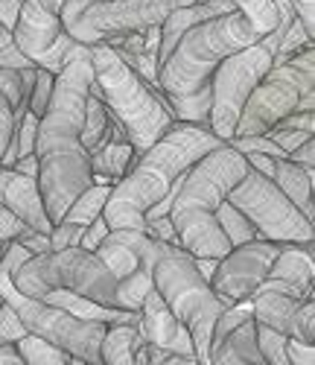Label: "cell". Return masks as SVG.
Here are the masks:
<instances>
[{
	"mask_svg": "<svg viewBox=\"0 0 315 365\" xmlns=\"http://www.w3.org/2000/svg\"><path fill=\"white\" fill-rule=\"evenodd\" d=\"M196 4H202V6L213 9L216 15H231V12H237V6L231 4V0H196Z\"/></svg>",
	"mask_w": 315,
	"mask_h": 365,
	"instance_id": "cell-48",
	"label": "cell"
},
{
	"mask_svg": "<svg viewBox=\"0 0 315 365\" xmlns=\"http://www.w3.org/2000/svg\"><path fill=\"white\" fill-rule=\"evenodd\" d=\"M26 111H29V97L21 94V73L0 68V158H4V152Z\"/></svg>",
	"mask_w": 315,
	"mask_h": 365,
	"instance_id": "cell-18",
	"label": "cell"
},
{
	"mask_svg": "<svg viewBox=\"0 0 315 365\" xmlns=\"http://www.w3.org/2000/svg\"><path fill=\"white\" fill-rule=\"evenodd\" d=\"M210 129L193 123H172L146 152L132 161L125 175L111 185L103 220L111 231H143L146 210L161 202L181 175L210 149L222 146Z\"/></svg>",
	"mask_w": 315,
	"mask_h": 365,
	"instance_id": "cell-2",
	"label": "cell"
},
{
	"mask_svg": "<svg viewBox=\"0 0 315 365\" xmlns=\"http://www.w3.org/2000/svg\"><path fill=\"white\" fill-rule=\"evenodd\" d=\"M254 322L263 327H272L274 333L286 339H298L304 345H315V301L312 289L304 295L286 284L263 281V287L251 298Z\"/></svg>",
	"mask_w": 315,
	"mask_h": 365,
	"instance_id": "cell-12",
	"label": "cell"
},
{
	"mask_svg": "<svg viewBox=\"0 0 315 365\" xmlns=\"http://www.w3.org/2000/svg\"><path fill=\"white\" fill-rule=\"evenodd\" d=\"M15 348L26 365H68V359H71V354H65L61 348L44 342L38 336H29V333L15 342Z\"/></svg>",
	"mask_w": 315,
	"mask_h": 365,
	"instance_id": "cell-29",
	"label": "cell"
},
{
	"mask_svg": "<svg viewBox=\"0 0 315 365\" xmlns=\"http://www.w3.org/2000/svg\"><path fill=\"white\" fill-rule=\"evenodd\" d=\"M146 269L152 278V289L161 295L170 313L190 333L196 359L202 365H210V333L225 304L216 298V292L199 275L193 257L184 249L164 246L146 263Z\"/></svg>",
	"mask_w": 315,
	"mask_h": 365,
	"instance_id": "cell-6",
	"label": "cell"
},
{
	"mask_svg": "<svg viewBox=\"0 0 315 365\" xmlns=\"http://www.w3.org/2000/svg\"><path fill=\"white\" fill-rule=\"evenodd\" d=\"M18 242H21V246H24L29 255H33V257L53 252V246H50V234H41V231H26Z\"/></svg>",
	"mask_w": 315,
	"mask_h": 365,
	"instance_id": "cell-43",
	"label": "cell"
},
{
	"mask_svg": "<svg viewBox=\"0 0 315 365\" xmlns=\"http://www.w3.org/2000/svg\"><path fill=\"white\" fill-rule=\"evenodd\" d=\"M138 324H114L105 330L100 345V365H138L135 354L143 348Z\"/></svg>",
	"mask_w": 315,
	"mask_h": 365,
	"instance_id": "cell-23",
	"label": "cell"
},
{
	"mask_svg": "<svg viewBox=\"0 0 315 365\" xmlns=\"http://www.w3.org/2000/svg\"><path fill=\"white\" fill-rule=\"evenodd\" d=\"M53 85H56V76L44 68H36V82H33V91H29V114H36L38 120L50 106Z\"/></svg>",
	"mask_w": 315,
	"mask_h": 365,
	"instance_id": "cell-33",
	"label": "cell"
},
{
	"mask_svg": "<svg viewBox=\"0 0 315 365\" xmlns=\"http://www.w3.org/2000/svg\"><path fill=\"white\" fill-rule=\"evenodd\" d=\"M41 4H44V6H47L53 15H58V12H61V6H65L68 0H41Z\"/></svg>",
	"mask_w": 315,
	"mask_h": 365,
	"instance_id": "cell-49",
	"label": "cell"
},
{
	"mask_svg": "<svg viewBox=\"0 0 315 365\" xmlns=\"http://www.w3.org/2000/svg\"><path fill=\"white\" fill-rule=\"evenodd\" d=\"M12 170L21 173V175H26V178H38V161H36V155H24V158H18V161L12 164Z\"/></svg>",
	"mask_w": 315,
	"mask_h": 365,
	"instance_id": "cell-46",
	"label": "cell"
},
{
	"mask_svg": "<svg viewBox=\"0 0 315 365\" xmlns=\"http://www.w3.org/2000/svg\"><path fill=\"white\" fill-rule=\"evenodd\" d=\"M272 181L277 185V190L286 196L301 214L315 225V202H312V175H306L298 164H292L289 158L274 161L272 170Z\"/></svg>",
	"mask_w": 315,
	"mask_h": 365,
	"instance_id": "cell-20",
	"label": "cell"
},
{
	"mask_svg": "<svg viewBox=\"0 0 315 365\" xmlns=\"http://www.w3.org/2000/svg\"><path fill=\"white\" fill-rule=\"evenodd\" d=\"M146 365H202L196 356H181V354H170V351H158L146 345Z\"/></svg>",
	"mask_w": 315,
	"mask_h": 365,
	"instance_id": "cell-40",
	"label": "cell"
},
{
	"mask_svg": "<svg viewBox=\"0 0 315 365\" xmlns=\"http://www.w3.org/2000/svg\"><path fill=\"white\" fill-rule=\"evenodd\" d=\"M108 225H105V220L103 217H97V220H93L85 231H82V240H79V249H85V252H97V246H100V242L108 237Z\"/></svg>",
	"mask_w": 315,
	"mask_h": 365,
	"instance_id": "cell-38",
	"label": "cell"
},
{
	"mask_svg": "<svg viewBox=\"0 0 315 365\" xmlns=\"http://www.w3.org/2000/svg\"><path fill=\"white\" fill-rule=\"evenodd\" d=\"M237 6V12H242L251 24H254L263 36H269L272 29L277 26V9L274 0H231Z\"/></svg>",
	"mask_w": 315,
	"mask_h": 365,
	"instance_id": "cell-30",
	"label": "cell"
},
{
	"mask_svg": "<svg viewBox=\"0 0 315 365\" xmlns=\"http://www.w3.org/2000/svg\"><path fill=\"white\" fill-rule=\"evenodd\" d=\"M21 4H24V0H0V24H4V26L9 29V33H12L15 21H18Z\"/></svg>",
	"mask_w": 315,
	"mask_h": 365,
	"instance_id": "cell-45",
	"label": "cell"
},
{
	"mask_svg": "<svg viewBox=\"0 0 315 365\" xmlns=\"http://www.w3.org/2000/svg\"><path fill=\"white\" fill-rule=\"evenodd\" d=\"M146 237L158 240V242H164V246H172V249H181V242H178V234L170 222V217H155V220H146V228H143Z\"/></svg>",
	"mask_w": 315,
	"mask_h": 365,
	"instance_id": "cell-36",
	"label": "cell"
},
{
	"mask_svg": "<svg viewBox=\"0 0 315 365\" xmlns=\"http://www.w3.org/2000/svg\"><path fill=\"white\" fill-rule=\"evenodd\" d=\"M277 129H292V132L315 135V111H292L289 117L280 120Z\"/></svg>",
	"mask_w": 315,
	"mask_h": 365,
	"instance_id": "cell-39",
	"label": "cell"
},
{
	"mask_svg": "<svg viewBox=\"0 0 315 365\" xmlns=\"http://www.w3.org/2000/svg\"><path fill=\"white\" fill-rule=\"evenodd\" d=\"M138 330H140V336L149 348L181 354V356H196L190 333H187L184 324L170 313V307L161 301V295H158L155 289L143 298L140 310H138Z\"/></svg>",
	"mask_w": 315,
	"mask_h": 365,
	"instance_id": "cell-14",
	"label": "cell"
},
{
	"mask_svg": "<svg viewBox=\"0 0 315 365\" xmlns=\"http://www.w3.org/2000/svg\"><path fill=\"white\" fill-rule=\"evenodd\" d=\"M260 38L263 33L242 12L219 15L193 26L158 68V91L167 103L199 97L210 88V76L228 56Z\"/></svg>",
	"mask_w": 315,
	"mask_h": 365,
	"instance_id": "cell-4",
	"label": "cell"
},
{
	"mask_svg": "<svg viewBox=\"0 0 315 365\" xmlns=\"http://www.w3.org/2000/svg\"><path fill=\"white\" fill-rule=\"evenodd\" d=\"M0 365H26L24 356L18 354L15 342L12 345H0Z\"/></svg>",
	"mask_w": 315,
	"mask_h": 365,
	"instance_id": "cell-47",
	"label": "cell"
},
{
	"mask_svg": "<svg viewBox=\"0 0 315 365\" xmlns=\"http://www.w3.org/2000/svg\"><path fill=\"white\" fill-rule=\"evenodd\" d=\"M295 18L304 24V29L309 36H315V0H292Z\"/></svg>",
	"mask_w": 315,
	"mask_h": 365,
	"instance_id": "cell-44",
	"label": "cell"
},
{
	"mask_svg": "<svg viewBox=\"0 0 315 365\" xmlns=\"http://www.w3.org/2000/svg\"><path fill=\"white\" fill-rule=\"evenodd\" d=\"M286 359H289V365H315V345L286 339Z\"/></svg>",
	"mask_w": 315,
	"mask_h": 365,
	"instance_id": "cell-42",
	"label": "cell"
},
{
	"mask_svg": "<svg viewBox=\"0 0 315 365\" xmlns=\"http://www.w3.org/2000/svg\"><path fill=\"white\" fill-rule=\"evenodd\" d=\"M306 47H312V36L306 33L304 24H301L298 18H292V24L286 26V33H283V38H280V44H277L274 65H280V62H286V58L304 53Z\"/></svg>",
	"mask_w": 315,
	"mask_h": 365,
	"instance_id": "cell-31",
	"label": "cell"
},
{
	"mask_svg": "<svg viewBox=\"0 0 315 365\" xmlns=\"http://www.w3.org/2000/svg\"><path fill=\"white\" fill-rule=\"evenodd\" d=\"M91 76L88 91L103 100L117 126L125 132L135 155L146 152L175 123L161 91L146 85L105 41L91 44Z\"/></svg>",
	"mask_w": 315,
	"mask_h": 365,
	"instance_id": "cell-5",
	"label": "cell"
},
{
	"mask_svg": "<svg viewBox=\"0 0 315 365\" xmlns=\"http://www.w3.org/2000/svg\"><path fill=\"white\" fill-rule=\"evenodd\" d=\"M91 79V58L68 65L56 76L50 106L38 120L33 149L38 161L36 185L53 225H58L76 196L91 187V161L82 146V117Z\"/></svg>",
	"mask_w": 315,
	"mask_h": 365,
	"instance_id": "cell-1",
	"label": "cell"
},
{
	"mask_svg": "<svg viewBox=\"0 0 315 365\" xmlns=\"http://www.w3.org/2000/svg\"><path fill=\"white\" fill-rule=\"evenodd\" d=\"M68 365H88V362H82V359H76V356H71V359H68Z\"/></svg>",
	"mask_w": 315,
	"mask_h": 365,
	"instance_id": "cell-50",
	"label": "cell"
},
{
	"mask_svg": "<svg viewBox=\"0 0 315 365\" xmlns=\"http://www.w3.org/2000/svg\"><path fill=\"white\" fill-rule=\"evenodd\" d=\"M277 26L260 41L242 47L239 53L228 56L210 76V132L219 140H231L242 106L248 103L251 91L260 85V79L274 68L277 44L286 33V26L295 18L292 0H274Z\"/></svg>",
	"mask_w": 315,
	"mask_h": 365,
	"instance_id": "cell-7",
	"label": "cell"
},
{
	"mask_svg": "<svg viewBox=\"0 0 315 365\" xmlns=\"http://www.w3.org/2000/svg\"><path fill=\"white\" fill-rule=\"evenodd\" d=\"M0 68H9V71H26V68H36L29 58H24L12 41V33L0 24Z\"/></svg>",
	"mask_w": 315,
	"mask_h": 365,
	"instance_id": "cell-34",
	"label": "cell"
},
{
	"mask_svg": "<svg viewBox=\"0 0 315 365\" xmlns=\"http://www.w3.org/2000/svg\"><path fill=\"white\" fill-rule=\"evenodd\" d=\"M210 365H266L257 348V322H242L210 345Z\"/></svg>",
	"mask_w": 315,
	"mask_h": 365,
	"instance_id": "cell-17",
	"label": "cell"
},
{
	"mask_svg": "<svg viewBox=\"0 0 315 365\" xmlns=\"http://www.w3.org/2000/svg\"><path fill=\"white\" fill-rule=\"evenodd\" d=\"M216 225H219V231H222V237L228 240L231 249L245 246V242H251V240H257L254 225H251V222L239 214V210H237L234 205H228V202H222V205L216 207Z\"/></svg>",
	"mask_w": 315,
	"mask_h": 365,
	"instance_id": "cell-27",
	"label": "cell"
},
{
	"mask_svg": "<svg viewBox=\"0 0 315 365\" xmlns=\"http://www.w3.org/2000/svg\"><path fill=\"white\" fill-rule=\"evenodd\" d=\"M245 170V158L228 143H222L210 149L181 178V187L170 207V222L178 234L181 249L190 257L222 260L231 252L228 240L216 225V207L228 199Z\"/></svg>",
	"mask_w": 315,
	"mask_h": 365,
	"instance_id": "cell-3",
	"label": "cell"
},
{
	"mask_svg": "<svg viewBox=\"0 0 315 365\" xmlns=\"http://www.w3.org/2000/svg\"><path fill=\"white\" fill-rule=\"evenodd\" d=\"M225 202L234 205L254 225L257 240H269V242H277V246H286V242H315V225L277 190L272 178L260 175L257 170L248 167Z\"/></svg>",
	"mask_w": 315,
	"mask_h": 365,
	"instance_id": "cell-11",
	"label": "cell"
},
{
	"mask_svg": "<svg viewBox=\"0 0 315 365\" xmlns=\"http://www.w3.org/2000/svg\"><path fill=\"white\" fill-rule=\"evenodd\" d=\"M21 336H26V330L21 327V322H18V316L12 313L9 304L0 301V345H12V342H18Z\"/></svg>",
	"mask_w": 315,
	"mask_h": 365,
	"instance_id": "cell-35",
	"label": "cell"
},
{
	"mask_svg": "<svg viewBox=\"0 0 315 365\" xmlns=\"http://www.w3.org/2000/svg\"><path fill=\"white\" fill-rule=\"evenodd\" d=\"M135 149L129 140H111L105 146H100L97 152H91V185H117L125 175V170L135 161Z\"/></svg>",
	"mask_w": 315,
	"mask_h": 365,
	"instance_id": "cell-21",
	"label": "cell"
},
{
	"mask_svg": "<svg viewBox=\"0 0 315 365\" xmlns=\"http://www.w3.org/2000/svg\"><path fill=\"white\" fill-rule=\"evenodd\" d=\"M79 58H91V47L82 44V41H76V38H71L65 29H61V36H58L56 44L38 58L36 68H44V71H50L53 76H58L68 65L79 62Z\"/></svg>",
	"mask_w": 315,
	"mask_h": 365,
	"instance_id": "cell-25",
	"label": "cell"
},
{
	"mask_svg": "<svg viewBox=\"0 0 315 365\" xmlns=\"http://www.w3.org/2000/svg\"><path fill=\"white\" fill-rule=\"evenodd\" d=\"M82 231H85V228H79V225H68V222L53 225V231H50V246H53V252L76 249V246H79V240H82Z\"/></svg>",
	"mask_w": 315,
	"mask_h": 365,
	"instance_id": "cell-37",
	"label": "cell"
},
{
	"mask_svg": "<svg viewBox=\"0 0 315 365\" xmlns=\"http://www.w3.org/2000/svg\"><path fill=\"white\" fill-rule=\"evenodd\" d=\"M289 161L292 164H298L306 175H312L315 178V138H309L306 143H301L295 152H289Z\"/></svg>",
	"mask_w": 315,
	"mask_h": 365,
	"instance_id": "cell-41",
	"label": "cell"
},
{
	"mask_svg": "<svg viewBox=\"0 0 315 365\" xmlns=\"http://www.w3.org/2000/svg\"><path fill=\"white\" fill-rule=\"evenodd\" d=\"M257 348L266 365H289L286 359V336H280L272 327L257 324Z\"/></svg>",
	"mask_w": 315,
	"mask_h": 365,
	"instance_id": "cell-32",
	"label": "cell"
},
{
	"mask_svg": "<svg viewBox=\"0 0 315 365\" xmlns=\"http://www.w3.org/2000/svg\"><path fill=\"white\" fill-rule=\"evenodd\" d=\"M292 111H315V47L274 65L251 91L234 138L266 135Z\"/></svg>",
	"mask_w": 315,
	"mask_h": 365,
	"instance_id": "cell-9",
	"label": "cell"
},
{
	"mask_svg": "<svg viewBox=\"0 0 315 365\" xmlns=\"http://www.w3.org/2000/svg\"><path fill=\"white\" fill-rule=\"evenodd\" d=\"M108 126H111V114H108V108L103 106V100H100V97H93L91 91H88L85 117H82V146H85L88 155L100 146V140L105 138Z\"/></svg>",
	"mask_w": 315,
	"mask_h": 365,
	"instance_id": "cell-26",
	"label": "cell"
},
{
	"mask_svg": "<svg viewBox=\"0 0 315 365\" xmlns=\"http://www.w3.org/2000/svg\"><path fill=\"white\" fill-rule=\"evenodd\" d=\"M210 18H219L213 9H207V6H202V4H190V6H181V9H175V12H170L167 18H164V24H161V47H158V68L164 65V58L175 50V44L190 33L193 26H199V24H205V21H210Z\"/></svg>",
	"mask_w": 315,
	"mask_h": 365,
	"instance_id": "cell-22",
	"label": "cell"
},
{
	"mask_svg": "<svg viewBox=\"0 0 315 365\" xmlns=\"http://www.w3.org/2000/svg\"><path fill=\"white\" fill-rule=\"evenodd\" d=\"M196 0H93V4L61 12V29L82 44H103L120 36H143L149 26H161L164 18Z\"/></svg>",
	"mask_w": 315,
	"mask_h": 365,
	"instance_id": "cell-10",
	"label": "cell"
},
{
	"mask_svg": "<svg viewBox=\"0 0 315 365\" xmlns=\"http://www.w3.org/2000/svg\"><path fill=\"white\" fill-rule=\"evenodd\" d=\"M138 234L140 231H108V237L97 246V252H93L117 281L135 275L140 269V257L135 252Z\"/></svg>",
	"mask_w": 315,
	"mask_h": 365,
	"instance_id": "cell-19",
	"label": "cell"
},
{
	"mask_svg": "<svg viewBox=\"0 0 315 365\" xmlns=\"http://www.w3.org/2000/svg\"><path fill=\"white\" fill-rule=\"evenodd\" d=\"M277 252H280V246L269 240H251L245 246L231 249L216 263L210 289L216 292V298L222 301L225 307H231L237 301L254 298V292L269 278V269L277 260Z\"/></svg>",
	"mask_w": 315,
	"mask_h": 365,
	"instance_id": "cell-13",
	"label": "cell"
},
{
	"mask_svg": "<svg viewBox=\"0 0 315 365\" xmlns=\"http://www.w3.org/2000/svg\"><path fill=\"white\" fill-rule=\"evenodd\" d=\"M58 36H61L58 15H53L41 0H24L18 21L12 26V41H15L18 53L36 65L38 58L56 44Z\"/></svg>",
	"mask_w": 315,
	"mask_h": 365,
	"instance_id": "cell-15",
	"label": "cell"
},
{
	"mask_svg": "<svg viewBox=\"0 0 315 365\" xmlns=\"http://www.w3.org/2000/svg\"><path fill=\"white\" fill-rule=\"evenodd\" d=\"M9 278L12 287L26 298H44L50 292H73L103 304V307H114L117 304V278L103 266L97 255L79 246L29 257Z\"/></svg>",
	"mask_w": 315,
	"mask_h": 365,
	"instance_id": "cell-8",
	"label": "cell"
},
{
	"mask_svg": "<svg viewBox=\"0 0 315 365\" xmlns=\"http://www.w3.org/2000/svg\"><path fill=\"white\" fill-rule=\"evenodd\" d=\"M152 292V278H149V269L140 266L135 275L117 281V310H125V313H138L143 298Z\"/></svg>",
	"mask_w": 315,
	"mask_h": 365,
	"instance_id": "cell-28",
	"label": "cell"
},
{
	"mask_svg": "<svg viewBox=\"0 0 315 365\" xmlns=\"http://www.w3.org/2000/svg\"><path fill=\"white\" fill-rule=\"evenodd\" d=\"M108 193H111V185H91L88 190H82L76 196V202L68 207V214L61 217V222L88 228L97 217H103V207H105Z\"/></svg>",
	"mask_w": 315,
	"mask_h": 365,
	"instance_id": "cell-24",
	"label": "cell"
},
{
	"mask_svg": "<svg viewBox=\"0 0 315 365\" xmlns=\"http://www.w3.org/2000/svg\"><path fill=\"white\" fill-rule=\"evenodd\" d=\"M312 275H315V242H286V246H280L277 260L269 269V281L286 284L301 295L312 289Z\"/></svg>",
	"mask_w": 315,
	"mask_h": 365,
	"instance_id": "cell-16",
	"label": "cell"
}]
</instances>
